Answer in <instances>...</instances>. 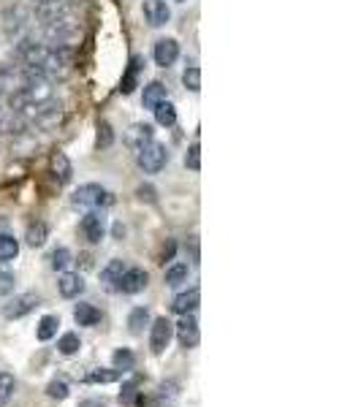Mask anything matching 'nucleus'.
Here are the masks:
<instances>
[{
	"label": "nucleus",
	"mask_w": 361,
	"mask_h": 407,
	"mask_svg": "<svg viewBox=\"0 0 361 407\" xmlns=\"http://www.w3.org/2000/svg\"><path fill=\"white\" fill-rule=\"evenodd\" d=\"M82 36L79 30V22L71 17V14H63L57 19H49V22H41V41L49 46H68Z\"/></svg>",
	"instance_id": "f257e3e1"
},
{
	"label": "nucleus",
	"mask_w": 361,
	"mask_h": 407,
	"mask_svg": "<svg viewBox=\"0 0 361 407\" xmlns=\"http://www.w3.org/2000/svg\"><path fill=\"white\" fill-rule=\"evenodd\" d=\"M71 204L74 207H85V209H103V207H112L114 204V196L106 187H101L95 182H87V185H79L74 190Z\"/></svg>",
	"instance_id": "f03ea898"
},
{
	"label": "nucleus",
	"mask_w": 361,
	"mask_h": 407,
	"mask_svg": "<svg viewBox=\"0 0 361 407\" xmlns=\"http://www.w3.org/2000/svg\"><path fill=\"white\" fill-rule=\"evenodd\" d=\"M136 163H138V169L144 171V174H158L161 169H166V163H169V149H166V144H161V141H149V144H144L138 152H136Z\"/></svg>",
	"instance_id": "7ed1b4c3"
},
{
	"label": "nucleus",
	"mask_w": 361,
	"mask_h": 407,
	"mask_svg": "<svg viewBox=\"0 0 361 407\" xmlns=\"http://www.w3.org/2000/svg\"><path fill=\"white\" fill-rule=\"evenodd\" d=\"M30 19H33V14H30L25 6H11V8L3 14L0 28H3V33H6L8 39H14V36H19V33L30 25Z\"/></svg>",
	"instance_id": "20e7f679"
},
{
	"label": "nucleus",
	"mask_w": 361,
	"mask_h": 407,
	"mask_svg": "<svg viewBox=\"0 0 361 407\" xmlns=\"http://www.w3.org/2000/svg\"><path fill=\"white\" fill-rule=\"evenodd\" d=\"M172 337H174V323H172L169 317L152 320V328H149V348H152L155 356H161V353L169 348Z\"/></svg>",
	"instance_id": "39448f33"
},
{
	"label": "nucleus",
	"mask_w": 361,
	"mask_h": 407,
	"mask_svg": "<svg viewBox=\"0 0 361 407\" xmlns=\"http://www.w3.org/2000/svg\"><path fill=\"white\" fill-rule=\"evenodd\" d=\"M147 282H149V274L141 269V267H128V269L123 271V277H120V282H117V291H123V293H138V291H144L147 288Z\"/></svg>",
	"instance_id": "423d86ee"
},
{
	"label": "nucleus",
	"mask_w": 361,
	"mask_h": 407,
	"mask_svg": "<svg viewBox=\"0 0 361 407\" xmlns=\"http://www.w3.org/2000/svg\"><path fill=\"white\" fill-rule=\"evenodd\" d=\"M144 19L152 25V28H163L169 19H172V8L166 0H144Z\"/></svg>",
	"instance_id": "0eeeda50"
},
{
	"label": "nucleus",
	"mask_w": 361,
	"mask_h": 407,
	"mask_svg": "<svg viewBox=\"0 0 361 407\" xmlns=\"http://www.w3.org/2000/svg\"><path fill=\"white\" fill-rule=\"evenodd\" d=\"M82 233H85V239L90 242V244H98L101 239H103V233H106V218L98 212V209H92L90 215H85L82 218Z\"/></svg>",
	"instance_id": "6e6552de"
},
{
	"label": "nucleus",
	"mask_w": 361,
	"mask_h": 407,
	"mask_svg": "<svg viewBox=\"0 0 361 407\" xmlns=\"http://www.w3.org/2000/svg\"><path fill=\"white\" fill-rule=\"evenodd\" d=\"M152 57H155V65H161V68L174 65L177 57H180V44H177V39H161V41L155 44Z\"/></svg>",
	"instance_id": "1a4fd4ad"
},
{
	"label": "nucleus",
	"mask_w": 361,
	"mask_h": 407,
	"mask_svg": "<svg viewBox=\"0 0 361 407\" xmlns=\"http://www.w3.org/2000/svg\"><path fill=\"white\" fill-rule=\"evenodd\" d=\"M174 331H177V340H180L182 348H196L198 345V320L193 317V313L190 315H182V320L174 326Z\"/></svg>",
	"instance_id": "9d476101"
},
{
	"label": "nucleus",
	"mask_w": 361,
	"mask_h": 407,
	"mask_svg": "<svg viewBox=\"0 0 361 407\" xmlns=\"http://www.w3.org/2000/svg\"><path fill=\"white\" fill-rule=\"evenodd\" d=\"M36 307H39V296L36 293H19V296H14L3 307V313H6V317H22L28 315L30 310H36Z\"/></svg>",
	"instance_id": "9b49d317"
},
{
	"label": "nucleus",
	"mask_w": 361,
	"mask_h": 407,
	"mask_svg": "<svg viewBox=\"0 0 361 407\" xmlns=\"http://www.w3.org/2000/svg\"><path fill=\"white\" fill-rule=\"evenodd\" d=\"M152 138H155V131H152L149 123H134L131 131L125 134V144H128V149L138 152V149H141L144 144H149Z\"/></svg>",
	"instance_id": "f8f14e48"
},
{
	"label": "nucleus",
	"mask_w": 361,
	"mask_h": 407,
	"mask_svg": "<svg viewBox=\"0 0 361 407\" xmlns=\"http://www.w3.org/2000/svg\"><path fill=\"white\" fill-rule=\"evenodd\" d=\"M57 291H60V296H65V299H76V296L85 291V280H82V274L63 271L60 280H57Z\"/></svg>",
	"instance_id": "ddd939ff"
},
{
	"label": "nucleus",
	"mask_w": 361,
	"mask_h": 407,
	"mask_svg": "<svg viewBox=\"0 0 361 407\" xmlns=\"http://www.w3.org/2000/svg\"><path fill=\"white\" fill-rule=\"evenodd\" d=\"M198 302H201V291H198V288H190V291H182L180 296H174L172 310H174L177 315H190V313L198 307Z\"/></svg>",
	"instance_id": "4468645a"
},
{
	"label": "nucleus",
	"mask_w": 361,
	"mask_h": 407,
	"mask_svg": "<svg viewBox=\"0 0 361 407\" xmlns=\"http://www.w3.org/2000/svg\"><path fill=\"white\" fill-rule=\"evenodd\" d=\"M52 177L57 180V185H68L71 177H74V166H71L65 152H54L52 155Z\"/></svg>",
	"instance_id": "2eb2a0df"
},
{
	"label": "nucleus",
	"mask_w": 361,
	"mask_h": 407,
	"mask_svg": "<svg viewBox=\"0 0 361 407\" xmlns=\"http://www.w3.org/2000/svg\"><path fill=\"white\" fill-rule=\"evenodd\" d=\"M163 101H169V90H166V85L163 82H149L144 92H141V103L147 106V109H155L158 103H163Z\"/></svg>",
	"instance_id": "dca6fc26"
},
{
	"label": "nucleus",
	"mask_w": 361,
	"mask_h": 407,
	"mask_svg": "<svg viewBox=\"0 0 361 407\" xmlns=\"http://www.w3.org/2000/svg\"><path fill=\"white\" fill-rule=\"evenodd\" d=\"M141 65H144V57H131V65H128V71H125V76H123V82H120V92L123 95H131V92L138 87V71H141Z\"/></svg>",
	"instance_id": "f3484780"
},
{
	"label": "nucleus",
	"mask_w": 361,
	"mask_h": 407,
	"mask_svg": "<svg viewBox=\"0 0 361 407\" xmlns=\"http://www.w3.org/2000/svg\"><path fill=\"white\" fill-rule=\"evenodd\" d=\"M74 320L79 326H98L101 323V310L95 304H87V302H79L74 307Z\"/></svg>",
	"instance_id": "a211bd4d"
},
{
	"label": "nucleus",
	"mask_w": 361,
	"mask_h": 407,
	"mask_svg": "<svg viewBox=\"0 0 361 407\" xmlns=\"http://www.w3.org/2000/svg\"><path fill=\"white\" fill-rule=\"evenodd\" d=\"M128 269L123 261H109L103 269H101V282L109 288V291H117V282H120V277H123V271Z\"/></svg>",
	"instance_id": "6ab92c4d"
},
{
	"label": "nucleus",
	"mask_w": 361,
	"mask_h": 407,
	"mask_svg": "<svg viewBox=\"0 0 361 407\" xmlns=\"http://www.w3.org/2000/svg\"><path fill=\"white\" fill-rule=\"evenodd\" d=\"M152 112H155V123H158V125H163V128H172V125L177 123V106H174L172 101L158 103Z\"/></svg>",
	"instance_id": "aec40b11"
},
{
	"label": "nucleus",
	"mask_w": 361,
	"mask_h": 407,
	"mask_svg": "<svg viewBox=\"0 0 361 407\" xmlns=\"http://www.w3.org/2000/svg\"><path fill=\"white\" fill-rule=\"evenodd\" d=\"M187 277H190V267L182 264V261H174V264L166 269V285L180 288L182 282H187Z\"/></svg>",
	"instance_id": "412c9836"
},
{
	"label": "nucleus",
	"mask_w": 361,
	"mask_h": 407,
	"mask_svg": "<svg viewBox=\"0 0 361 407\" xmlns=\"http://www.w3.org/2000/svg\"><path fill=\"white\" fill-rule=\"evenodd\" d=\"M19 255V242L11 236V233H0V261L8 264Z\"/></svg>",
	"instance_id": "4be33fe9"
},
{
	"label": "nucleus",
	"mask_w": 361,
	"mask_h": 407,
	"mask_svg": "<svg viewBox=\"0 0 361 407\" xmlns=\"http://www.w3.org/2000/svg\"><path fill=\"white\" fill-rule=\"evenodd\" d=\"M46 236H49V228H46V223H41V220L30 223V226H28V233H25V239H28L30 247H41L46 242Z\"/></svg>",
	"instance_id": "5701e85b"
},
{
	"label": "nucleus",
	"mask_w": 361,
	"mask_h": 407,
	"mask_svg": "<svg viewBox=\"0 0 361 407\" xmlns=\"http://www.w3.org/2000/svg\"><path fill=\"white\" fill-rule=\"evenodd\" d=\"M49 264H52V269L54 271H65L71 264H74V255H71V250H68V247H57V250H52Z\"/></svg>",
	"instance_id": "b1692460"
},
{
	"label": "nucleus",
	"mask_w": 361,
	"mask_h": 407,
	"mask_svg": "<svg viewBox=\"0 0 361 407\" xmlns=\"http://www.w3.org/2000/svg\"><path fill=\"white\" fill-rule=\"evenodd\" d=\"M57 348H60V353H63V356H74V353L82 348V340H79V334H76V331H65V334L60 337Z\"/></svg>",
	"instance_id": "393cba45"
},
{
	"label": "nucleus",
	"mask_w": 361,
	"mask_h": 407,
	"mask_svg": "<svg viewBox=\"0 0 361 407\" xmlns=\"http://www.w3.org/2000/svg\"><path fill=\"white\" fill-rule=\"evenodd\" d=\"M147 323H149V310H147V307H136V310H131V315H128V328H131V334H141Z\"/></svg>",
	"instance_id": "a878e982"
},
{
	"label": "nucleus",
	"mask_w": 361,
	"mask_h": 407,
	"mask_svg": "<svg viewBox=\"0 0 361 407\" xmlns=\"http://www.w3.org/2000/svg\"><path fill=\"white\" fill-rule=\"evenodd\" d=\"M57 317L54 315H44L41 317V323H39V328H36V337L41 340V342H46V340H52L54 334H57Z\"/></svg>",
	"instance_id": "bb28decb"
},
{
	"label": "nucleus",
	"mask_w": 361,
	"mask_h": 407,
	"mask_svg": "<svg viewBox=\"0 0 361 407\" xmlns=\"http://www.w3.org/2000/svg\"><path fill=\"white\" fill-rule=\"evenodd\" d=\"M14 388H17V380H14V375H8V372H0V407L8 405V399L14 397Z\"/></svg>",
	"instance_id": "cd10ccee"
},
{
	"label": "nucleus",
	"mask_w": 361,
	"mask_h": 407,
	"mask_svg": "<svg viewBox=\"0 0 361 407\" xmlns=\"http://www.w3.org/2000/svg\"><path fill=\"white\" fill-rule=\"evenodd\" d=\"M182 82H185V87L190 92L201 90V71H198V65H187L185 74H182Z\"/></svg>",
	"instance_id": "c85d7f7f"
},
{
	"label": "nucleus",
	"mask_w": 361,
	"mask_h": 407,
	"mask_svg": "<svg viewBox=\"0 0 361 407\" xmlns=\"http://www.w3.org/2000/svg\"><path fill=\"white\" fill-rule=\"evenodd\" d=\"M117 377H120V372H114V369H92L85 380L87 383H114Z\"/></svg>",
	"instance_id": "c756f323"
},
{
	"label": "nucleus",
	"mask_w": 361,
	"mask_h": 407,
	"mask_svg": "<svg viewBox=\"0 0 361 407\" xmlns=\"http://www.w3.org/2000/svg\"><path fill=\"white\" fill-rule=\"evenodd\" d=\"M112 144H114V131H112V125H109L106 120H101V123H98V147L106 149V147H112Z\"/></svg>",
	"instance_id": "7c9ffc66"
},
{
	"label": "nucleus",
	"mask_w": 361,
	"mask_h": 407,
	"mask_svg": "<svg viewBox=\"0 0 361 407\" xmlns=\"http://www.w3.org/2000/svg\"><path fill=\"white\" fill-rule=\"evenodd\" d=\"M185 166H187L190 171H198V169H201V147H198V141L190 144V149H187V155H185Z\"/></svg>",
	"instance_id": "2f4dec72"
},
{
	"label": "nucleus",
	"mask_w": 361,
	"mask_h": 407,
	"mask_svg": "<svg viewBox=\"0 0 361 407\" xmlns=\"http://www.w3.org/2000/svg\"><path fill=\"white\" fill-rule=\"evenodd\" d=\"M46 394H49L52 399H65V397H68V383H65V380H52V383L46 386Z\"/></svg>",
	"instance_id": "473e14b6"
},
{
	"label": "nucleus",
	"mask_w": 361,
	"mask_h": 407,
	"mask_svg": "<svg viewBox=\"0 0 361 407\" xmlns=\"http://www.w3.org/2000/svg\"><path fill=\"white\" fill-rule=\"evenodd\" d=\"M114 366L117 369H134V353L131 351H117L114 353Z\"/></svg>",
	"instance_id": "72a5a7b5"
},
{
	"label": "nucleus",
	"mask_w": 361,
	"mask_h": 407,
	"mask_svg": "<svg viewBox=\"0 0 361 407\" xmlns=\"http://www.w3.org/2000/svg\"><path fill=\"white\" fill-rule=\"evenodd\" d=\"M14 291V274L0 269V293H11Z\"/></svg>",
	"instance_id": "f704fd0d"
},
{
	"label": "nucleus",
	"mask_w": 361,
	"mask_h": 407,
	"mask_svg": "<svg viewBox=\"0 0 361 407\" xmlns=\"http://www.w3.org/2000/svg\"><path fill=\"white\" fill-rule=\"evenodd\" d=\"M120 402H123V405H134V402H136V383H128V386L123 388V394H120Z\"/></svg>",
	"instance_id": "c9c22d12"
},
{
	"label": "nucleus",
	"mask_w": 361,
	"mask_h": 407,
	"mask_svg": "<svg viewBox=\"0 0 361 407\" xmlns=\"http://www.w3.org/2000/svg\"><path fill=\"white\" fill-rule=\"evenodd\" d=\"M138 198H141V201H155V190H152L149 185H141V187H138Z\"/></svg>",
	"instance_id": "e433bc0d"
},
{
	"label": "nucleus",
	"mask_w": 361,
	"mask_h": 407,
	"mask_svg": "<svg viewBox=\"0 0 361 407\" xmlns=\"http://www.w3.org/2000/svg\"><path fill=\"white\" fill-rule=\"evenodd\" d=\"M46 3H57V0H30V6H46Z\"/></svg>",
	"instance_id": "4c0bfd02"
},
{
	"label": "nucleus",
	"mask_w": 361,
	"mask_h": 407,
	"mask_svg": "<svg viewBox=\"0 0 361 407\" xmlns=\"http://www.w3.org/2000/svg\"><path fill=\"white\" fill-rule=\"evenodd\" d=\"M177 3H185V0H177Z\"/></svg>",
	"instance_id": "58836bf2"
}]
</instances>
